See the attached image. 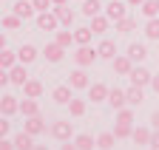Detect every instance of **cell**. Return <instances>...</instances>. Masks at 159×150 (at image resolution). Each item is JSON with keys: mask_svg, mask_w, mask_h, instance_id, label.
<instances>
[{"mask_svg": "<svg viewBox=\"0 0 159 150\" xmlns=\"http://www.w3.org/2000/svg\"><path fill=\"white\" fill-rule=\"evenodd\" d=\"M94 60H99V54H97L91 45H77V51H74V62H77L80 68L94 65Z\"/></svg>", "mask_w": 159, "mask_h": 150, "instance_id": "1", "label": "cell"}, {"mask_svg": "<svg viewBox=\"0 0 159 150\" xmlns=\"http://www.w3.org/2000/svg\"><path fill=\"white\" fill-rule=\"evenodd\" d=\"M34 23H37V28H40V31H57V26H60L54 9H51V11H37Z\"/></svg>", "mask_w": 159, "mask_h": 150, "instance_id": "2", "label": "cell"}, {"mask_svg": "<svg viewBox=\"0 0 159 150\" xmlns=\"http://www.w3.org/2000/svg\"><path fill=\"white\" fill-rule=\"evenodd\" d=\"M111 68H114V74H119V77H131L134 60L128 57V54H116V57L111 60Z\"/></svg>", "mask_w": 159, "mask_h": 150, "instance_id": "3", "label": "cell"}, {"mask_svg": "<svg viewBox=\"0 0 159 150\" xmlns=\"http://www.w3.org/2000/svg\"><path fill=\"white\" fill-rule=\"evenodd\" d=\"M125 11H128V3H122V0H111V3L105 6V14H108L111 23H119L122 17H128Z\"/></svg>", "mask_w": 159, "mask_h": 150, "instance_id": "4", "label": "cell"}, {"mask_svg": "<svg viewBox=\"0 0 159 150\" xmlns=\"http://www.w3.org/2000/svg\"><path fill=\"white\" fill-rule=\"evenodd\" d=\"M151 82H153V74H151L148 68H142V65H134V71H131V85L145 88V85H151Z\"/></svg>", "mask_w": 159, "mask_h": 150, "instance_id": "5", "label": "cell"}, {"mask_svg": "<svg viewBox=\"0 0 159 150\" xmlns=\"http://www.w3.org/2000/svg\"><path fill=\"white\" fill-rule=\"evenodd\" d=\"M51 136H54L57 142H68V139H71V122H68V119L54 122V125H51Z\"/></svg>", "mask_w": 159, "mask_h": 150, "instance_id": "6", "label": "cell"}, {"mask_svg": "<svg viewBox=\"0 0 159 150\" xmlns=\"http://www.w3.org/2000/svg\"><path fill=\"white\" fill-rule=\"evenodd\" d=\"M108 93H111V88L102 85V82L88 85V99H91V102H108Z\"/></svg>", "mask_w": 159, "mask_h": 150, "instance_id": "7", "label": "cell"}, {"mask_svg": "<svg viewBox=\"0 0 159 150\" xmlns=\"http://www.w3.org/2000/svg\"><path fill=\"white\" fill-rule=\"evenodd\" d=\"M23 130H26V133H31V136H40V133H43V130H46V122H43V116H26V122H23Z\"/></svg>", "mask_w": 159, "mask_h": 150, "instance_id": "8", "label": "cell"}, {"mask_svg": "<svg viewBox=\"0 0 159 150\" xmlns=\"http://www.w3.org/2000/svg\"><path fill=\"white\" fill-rule=\"evenodd\" d=\"M71 91H74L71 85H57V88L51 91V99H54L57 105H68V102L74 99V93H71Z\"/></svg>", "mask_w": 159, "mask_h": 150, "instance_id": "9", "label": "cell"}, {"mask_svg": "<svg viewBox=\"0 0 159 150\" xmlns=\"http://www.w3.org/2000/svg\"><path fill=\"white\" fill-rule=\"evenodd\" d=\"M11 11L17 14V17H23V20H29V17H34V3H31V0H17V3L11 6Z\"/></svg>", "mask_w": 159, "mask_h": 150, "instance_id": "10", "label": "cell"}, {"mask_svg": "<svg viewBox=\"0 0 159 150\" xmlns=\"http://www.w3.org/2000/svg\"><path fill=\"white\" fill-rule=\"evenodd\" d=\"M43 57H46L48 62H60V60L66 57V48L60 45V43H48V45L43 48Z\"/></svg>", "mask_w": 159, "mask_h": 150, "instance_id": "11", "label": "cell"}, {"mask_svg": "<svg viewBox=\"0 0 159 150\" xmlns=\"http://www.w3.org/2000/svg\"><path fill=\"white\" fill-rule=\"evenodd\" d=\"M108 105H111L114 110L125 108V105H128V93H125V91H119V88H111V93H108Z\"/></svg>", "mask_w": 159, "mask_h": 150, "instance_id": "12", "label": "cell"}, {"mask_svg": "<svg viewBox=\"0 0 159 150\" xmlns=\"http://www.w3.org/2000/svg\"><path fill=\"white\" fill-rule=\"evenodd\" d=\"M97 54H99V60H114L116 57V43L114 40H102L97 45Z\"/></svg>", "mask_w": 159, "mask_h": 150, "instance_id": "13", "label": "cell"}, {"mask_svg": "<svg viewBox=\"0 0 159 150\" xmlns=\"http://www.w3.org/2000/svg\"><path fill=\"white\" fill-rule=\"evenodd\" d=\"M17 110H20V102H17L14 96H3V99H0V114H3V116L11 119Z\"/></svg>", "mask_w": 159, "mask_h": 150, "instance_id": "14", "label": "cell"}, {"mask_svg": "<svg viewBox=\"0 0 159 150\" xmlns=\"http://www.w3.org/2000/svg\"><path fill=\"white\" fill-rule=\"evenodd\" d=\"M9 77H11L14 85H26L29 82V74H26V65L23 62H17L14 68H9Z\"/></svg>", "mask_w": 159, "mask_h": 150, "instance_id": "15", "label": "cell"}, {"mask_svg": "<svg viewBox=\"0 0 159 150\" xmlns=\"http://www.w3.org/2000/svg\"><path fill=\"white\" fill-rule=\"evenodd\" d=\"M54 14H57L60 26H71V23H74V11H71V3H68V6H54Z\"/></svg>", "mask_w": 159, "mask_h": 150, "instance_id": "16", "label": "cell"}, {"mask_svg": "<svg viewBox=\"0 0 159 150\" xmlns=\"http://www.w3.org/2000/svg\"><path fill=\"white\" fill-rule=\"evenodd\" d=\"M108 26H111L108 14H97V17H91V31H94V34H105Z\"/></svg>", "mask_w": 159, "mask_h": 150, "instance_id": "17", "label": "cell"}, {"mask_svg": "<svg viewBox=\"0 0 159 150\" xmlns=\"http://www.w3.org/2000/svg\"><path fill=\"white\" fill-rule=\"evenodd\" d=\"M20 60H17V54L14 51H9V48H0V68L3 71H9V68H14Z\"/></svg>", "mask_w": 159, "mask_h": 150, "instance_id": "18", "label": "cell"}, {"mask_svg": "<svg viewBox=\"0 0 159 150\" xmlns=\"http://www.w3.org/2000/svg\"><path fill=\"white\" fill-rule=\"evenodd\" d=\"M68 85H71V88H88V74H85L83 68L71 71V77H68Z\"/></svg>", "mask_w": 159, "mask_h": 150, "instance_id": "19", "label": "cell"}, {"mask_svg": "<svg viewBox=\"0 0 159 150\" xmlns=\"http://www.w3.org/2000/svg\"><path fill=\"white\" fill-rule=\"evenodd\" d=\"M20 114H23V116H37V114H40V105H37V99H31V96L20 99Z\"/></svg>", "mask_w": 159, "mask_h": 150, "instance_id": "20", "label": "cell"}, {"mask_svg": "<svg viewBox=\"0 0 159 150\" xmlns=\"http://www.w3.org/2000/svg\"><path fill=\"white\" fill-rule=\"evenodd\" d=\"M23 91H26V96H31V99H40V96H43V82H40V79H29L26 85H23Z\"/></svg>", "mask_w": 159, "mask_h": 150, "instance_id": "21", "label": "cell"}, {"mask_svg": "<svg viewBox=\"0 0 159 150\" xmlns=\"http://www.w3.org/2000/svg\"><path fill=\"white\" fill-rule=\"evenodd\" d=\"M128 57H131L134 62H142V60L148 57V48H145L142 43H131V45H128Z\"/></svg>", "mask_w": 159, "mask_h": 150, "instance_id": "22", "label": "cell"}, {"mask_svg": "<svg viewBox=\"0 0 159 150\" xmlns=\"http://www.w3.org/2000/svg\"><path fill=\"white\" fill-rule=\"evenodd\" d=\"M91 37H94L91 26H83V28L74 31V43H77V45H91Z\"/></svg>", "mask_w": 159, "mask_h": 150, "instance_id": "23", "label": "cell"}, {"mask_svg": "<svg viewBox=\"0 0 159 150\" xmlns=\"http://www.w3.org/2000/svg\"><path fill=\"white\" fill-rule=\"evenodd\" d=\"M17 60L23 62V65H31V62L37 60V48H34V45H23V48L17 51Z\"/></svg>", "mask_w": 159, "mask_h": 150, "instance_id": "24", "label": "cell"}, {"mask_svg": "<svg viewBox=\"0 0 159 150\" xmlns=\"http://www.w3.org/2000/svg\"><path fill=\"white\" fill-rule=\"evenodd\" d=\"M80 11L91 20V17H97L99 11H102V3H99V0H83V9H80Z\"/></svg>", "mask_w": 159, "mask_h": 150, "instance_id": "25", "label": "cell"}, {"mask_svg": "<svg viewBox=\"0 0 159 150\" xmlns=\"http://www.w3.org/2000/svg\"><path fill=\"white\" fill-rule=\"evenodd\" d=\"M14 147H17V150H31V147H34V136L26 133V130H23V133H17V136H14Z\"/></svg>", "mask_w": 159, "mask_h": 150, "instance_id": "26", "label": "cell"}, {"mask_svg": "<svg viewBox=\"0 0 159 150\" xmlns=\"http://www.w3.org/2000/svg\"><path fill=\"white\" fill-rule=\"evenodd\" d=\"M125 93H128V105H131V108H134V105H142V99H145V91L139 88V85H131Z\"/></svg>", "mask_w": 159, "mask_h": 150, "instance_id": "27", "label": "cell"}, {"mask_svg": "<svg viewBox=\"0 0 159 150\" xmlns=\"http://www.w3.org/2000/svg\"><path fill=\"white\" fill-rule=\"evenodd\" d=\"M151 130L148 127H134V136H131V142L134 144H151Z\"/></svg>", "mask_w": 159, "mask_h": 150, "instance_id": "28", "label": "cell"}, {"mask_svg": "<svg viewBox=\"0 0 159 150\" xmlns=\"http://www.w3.org/2000/svg\"><path fill=\"white\" fill-rule=\"evenodd\" d=\"M114 144H116L114 130H111V133H99V136H97V147H99V150H111Z\"/></svg>", "mask_w": 159, "mask_h": 150, "instance_id": "29", "label": "cell"}, {"mask_svg": "<svg viewBox=\"0 0 159 150\" xmlns=\"http://www.w3.org/2000/svg\"><path fill=\"white\" fill-rule=\"evenodd\" d=\"M145 37L148 40H159V17H151L145 23Z\"/></svg>", "mask_w": 159, "mask_h": 150, "instance_id": "30", "label": "cell"}, {"mask_svg": "<svg viewBox=\"0 0 159 150\" xmlns=\"http://www.w3.org/2000/svg\"><path fill=\"white\" fill-rule=\"evenodd\" d=\"M114 136H116V139H131V136H134V127H131L128 122H116Z\"/></svg>", "mask_w": 159, "mask_h": 150, "instance_id": "31", "label": "cell"}, {"mask_svg": "<svg viewBox=\"0 0 159 150\" xmlns=\"http://www.w3.org/2000/svg\"><path fill=\"white\" fill-rule=\"evenodd\" d=\"M20 26H23V17H17V14H14V11H11V14H6V17H3V28H9V31H17V28H20Z\"/></svg>", "mask_w": 159, "mask_h": 150, "instance_id": "32", "label": "cell"}, {"mask_svg": "<svg viewBox=\"0 0 159 150\" xmlns=\"http://www.w3.org/2000/svg\"><path fill=\"white\" fill-rule=\"evenodd\" d=\"M74 142H77V147H80V150H94V147H97L94 136H88V133H80Z\"/></svg>", "mask_w": 159, "mask_h": 150, "instance_id": "33", "label": "cell"}, {"mask_svg": "<svg viewBox=\"0 0 159 150\" xmlns=\"http://www.w3.org/2000/svg\"><path fill=\"white\" fill-rule=\"evenodd\" d=\"M134 28H136V20H134V17H122V20L116 23V31L119 34H131Z\"/></svg>", "mask_w": 159, "mask_h": 150, "instance_id": "34", "label": "cell"}, {"mask_svg": "<svg viewBox=\"0 0 159 150\" xmlns=\"http://www.w3.org/2000/svg\"><path fill=\"white\" fill-rule=\"evenodd\" d=\"M142 14L148 17V20H151V17H159V6H156V0H145V3H142Z\"/></svg>", "mask_w": 159, "mask_h": 150, "instance_id": "35", "label": "cell"}, {"mask_svg": "<svg viewBox=\"0 0 159 150\" xmlns=\"http://www.w3.org/2000/svg\"><path fill=\"white\" fill-rule=\"evenodd\" d=\"M54 43H60L63 48H68V45L74 43V31H57V37H54Z\"/></svg>", "mask_w": 159, "mask_h": 150, "instance_id": "36", "label": "cell"}, {"mask_svg": "<svg viewBox=\"0 0 159 150\" xmlns=\"http://www.w3.org/2000/svg\"><path fill=\"white\" fill-rule=\"evenodd\" d=\"M68 110H71V116H83L85 114V102L83 99H71L68 102Z\"/></svg>", "mask_w": 159, "mask_h": 150, "instance_id": "37", "label": "cell"}, {"mask_svg": "<svg viewBox=\"0 0 159 150\" xmlns=\"http://www.w3.org/2000/svg\"><path fill=\"white\" fill-rule=\"evenodd\" d=\"M116 122H128V125H131V122H134V110H131V108H119V110H116Z\"/></svg>", "mask_w": 159, "mask_h": 150, "instance_id": "38", "label": "cell"}, {"mask_svg": "<svg viewBox=\"0 0 159 150\" xmlns=\"http://www.w3.org/2000/svg\"><path fill=\"white\" fill-rule=\"evenodd\" d=\"M31 3H34V9H37V11H51V9H54L51 0H31Z\"/></svg>", "mask_w": 159, "mask_h": 150, "instance_id": "39", "label": "cell"}, {"mask_svg": "<svg viewBox=\"0 0 159 150\" xmlns=\"http://www.w3.org/2000/svg\"><path fill=\"white\" fill-rule=\"evenodd\" d=\"M9 127H11V122H9V116H3V119H0V139L9 133Z\"/></svg>", "mask_w": 159, "mask_h": 150, "instance_id": "40", "label": "cell"}, {"mask_svg": "<svg viewBox=\"0 0 159 150\" xmlns=\"http://www.w3.org/2000/svg\"><path fill=\"white\" fill-rule=\"evenodd\" d=\"M0 150H17V147H14V142H9V139L3 136V139H0Z\"/></svg>", "mask_w": 159, "mask_h": 150, "instance_id": "41", "label": "cell"}, {"mask_svg": "<svg viewBox=\"0 0 159 150\" xmlns=\"http://www.w3.org/2000/svg\"><path fill=\"white\" fill-rule=\"evenodd\" d=\"M60 150H80V147H77V142L68 139V142H63V147H60Z\"/></svg>", "mask_w": 159, "mask_h": 150, "instance_id": "42", "label": "cell"}, {"mask_svg": "<svg viewBox=\"0 0 159 150\" xmlns=\"http://www.w3.org/2000/svg\"><path fill=\"white\" fill-rule=\"evenodd\" d=\"M148 147H153V150H159V130H156V133L151 136V144H148Z\"/></svg>", "mask_w": 159, "mask_h": 150, "instance_id": "43", "label": "cell"}, {"mask_svg": "<svg viewBox=\"0 0 159 150\" xmlns=\"http://www.w3.org/2000/svg\"><path fill=\"white\" fill-rule=\"evenodd\" d=\"M151 125H153V127L159 130V110H153V116H151Z\"/></svg>", "mask_w": 159, "mask_h": 150, "instance_id": "44", "label": "cell"}, {"mask_svg": "<svg viewBox=\"0 0 159 150\" xmlns=\"http://www.w3.org/2000/svg\"><path fill=\"white\" fill-rule=\"evenodd\" d=\"M151 88H153V91L159 93V74H153V82H151Z\"/></svg>", "mask_w": 159, "mask_h": 150, "instance_id": "45", "label": "cell"}, {"mask_svg": "<svg viewBox=\"0 0 159 150\" xmlns=\"http://www.w3.org/2000/svg\"><path fill=\"white\" fill-rule=\"evenodd\" d=\"M51 3H54V6H68L71 0H51Z\"/></svg>", "mask_w": 159, "mask_h": 150, "instance_id": "46", "label": "cell"}, {"mask_svg": "<svg viewBox=\"0 0 159 150\" xmlns=\"http://www.w3.org/2000/svg\"><path fill=\"white\" fill-rule=\"evenodd\" d=\"M125 3H128V6H142L145 0H125Z\"/></svg>", "mask_w": 159, "mask_h": 150, "instance_id": "47", "label": "cell"}, {"mask_svg": "<svg viewBox=\"0 0 159 150\" xmlns=\"http://www.w3.org/2000/svg\"><path fill=\"white\" fill-rule=\"evenodd\" d=\"M31 150H48V147H46V144H34Z\"/></svg>", "mask_w": 159, "mask_h": 150, "instance_id": "48", "label": "cell"}, {"mask_svg": "<svg viewBox=\"0 0 159 150\" xmlns=\"http://www.w3.org/2000/svg\"><path fill=\"white\" fill-rule=\"evenodd\" d=\"M156 6H159V0H156Z\"/></svg>", "mask_w": 159, "mask_h": 150, "instance_id": "49", "label": "cell"}, {"mask_svg": "<svg viewBox=\"0 0 159 150\" xmlns=\"http://www.w3.org/2000/svg\"><path fill=\"white\" fill-rule=\"evenodd\" d=\"M148 150H153V147H148Z\"/></svg>", "mask_w": 159, "mask_h": 150, "instance_id": "50", "label": "cell"}]
</instances>
